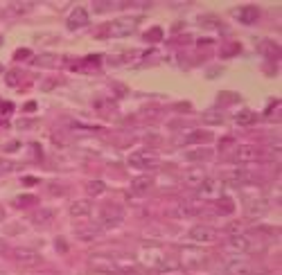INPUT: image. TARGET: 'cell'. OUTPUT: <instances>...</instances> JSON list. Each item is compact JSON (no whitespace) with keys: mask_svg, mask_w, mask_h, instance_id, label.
I'll use <instances>...</instances> for the list:
<instances>
[{"mask_svg":"<svg viewBox=\"0 0 282 275\" xmlns=\"http://www.w3.org/2000/svg\"><path fill=\"white\" fill-rule=\"evenodd\" d=\"M212 136L208 131H201V129H199V131H190L187 136H183V142L185 144H192V142H208V140H210Z\"/></svg>","mask_w":282,"mask_h":275,"instance_id":"cell-27","label":"cell"},{"mask_svg":"<svg viewBox=\"0 0 282 275\" xmlns=\"http://www.w3.org/2000/svg\"><path fill=\"white\" fill-rule=\"evenodd\" d=\"M203 122L210 124V127H217V124H223V113L217 108H208L206 113H203Z\"/></svg>","mask_w":282,"mask_h":275,"instance_id":"cell-26","label":"cell"},{"mask_svg":"<svg viewBox=\"0 0 282 275\" xmlns=\"http://www.w3.org/2000/svg\"><path fill=\"white\" fill-rule=\"evenodd\" d=\"M237 21L244 23V25H253V23H257V18H260V9L255 7V5H244V7H240L235 12Z\"/></svg>","mask_w":282,"mask_h":275,"instance_id":"cell-16","label":"cell"},{"mask_svg":"<svg viewBox=\"0 0 282 275\" xmlns=\"http://www.w3.org/2000/svg\"><path fill=\"white\" fill-rule=\"evenodd\" d=\"M235 122L240 124V127H251V124H255V122H257V115L253 113L251 108H242L240 113L235 115Z\"/></svg>","mask_w":282,"mask_h":275,"instance_id":"cell-23","label":"cell"},{"mask_svg":"<svg viewBox=\"0 0 282 275\" xmlns=\"http://www.w3.org/2000/svg\"><path fill=\"white\" fill-rule=\"evenodd\" d=\"M115 7H118V3H113V0H95V3H93V12H95V14L113 12Z\"/></svg>","mask_w":282,"mask_h":275,"instance_id":"cell-28","label":"cell"},{"mask_svg":"<svg viewBox=\"0 0 282 275\" xmlns=\"http://www.w3.org/2000/svg\"><path fill=\"white\" fill-rule=\"evenodd\" d=\"M3 219H5V207L0 205V221H3Z\"/></svg>","mask_w":282,"mask_h":275,"instance_id":"cell-43","label":"cell"},{"mask_svg":"<svg viewBox=\"0 0 282 275\" xmlns=\"http://www.w3.org/2000/svg\"><path fill=\"white\" fill-rule=\"evenodd\" d=\"M86 192H88L90 196H102L106 192V185L102 181H88L86 183Z\"/></svg>","mask_w":282,"mask_h":275,"instance_id":"cell-30","label":"cell"},{"mask_svg":"<svg viewBox=\"0 0 282 275\" xmlns=\"http://www.w3.org/2000/svg\"><path fill=\"white\" fill-rule=\"evenodd\" d=\"M30 57V50H18L16 52V59H27Z\"/></svg>","mask_w":282,"mask_h":275,"instance_id":"cell-40","label":"cell"},{"mask_svg":"<svg viewBox=\"0 0 282 275\" xmlns=\"http://www.w3.org/2000/svg\"><path fill=\"white\" fill-rule=\"evenodd\" d=\"M3 250H5V244H3V241H0V253H3Z\"/></svg>","mask_w":282,"mask_h":275,"instance_id":"cell-44","label":"cell"},{"mask_svg":"<svg viewBox=\"0 0 282 275\" xmlns=\"http://www.w3.org/2000/svg\"><path fill=\"white\" fill-rule=\"evenodd\" d=\"M210 262L208 253L203 248H197V246H183L178 250V264H181L183 271H197V268H203Z\"/></svg>","mask_w":282,"mask_h":275,"instance_id":"cell-1","label":"cell"},{"mask_svg":"<svg viewBox=\"0 0 282 275\" xmlns=\"http://www.w3.org/2000/svg\"><path fill=\"white\" fill-rule=\"evenodd\" d=\"M147 41H160V38H163V30H160V27H154L152 32H147Z\"/></svg>","mask_w":282,"mask_h":275,"instance_id":"cell-37","label":"cell"},{"mask_svg":"<svg viewBox=\"0 0 282 275\" xmlns=\"http://www.w3.org/2000/svg\"><path fill=\"white\" fill-rule=\"evenodd\" d=\"M34 64H36V66H43V68H48V66L59 64V57H57V54H41V57H36V59H34Z\"/></svg>","mask_w":282,"mask_h":275,"instance_id":"cell-31","label":"cell"},{"mask_svg":"<svg viewBox=\"0 0 282 275\" xmlns=\"http://www.w3.org/2000/svg\"><path fill=\"white\" fill-rule=\"evenodd\" d=\"M88 266L97 273H113V275H122V268H120V257H113V255H93L88 259Z\"/></svg>","mask_w":282,"mask_h":275,"instance_id":"cell-2","label":"cell"},{"mask_svg":"<svg viewBox=\"0 0 282 275\" xmlns=\"http://www.w3.org/2000/svg\"><path fill=\"white\" fill-rule=\"evenodd\" d=\"M152 187H154L152 176H135L133 181H131V192H135V194H145V192H149Z\"/></svg>","mask_w":282,"mask_h":275,"instance_id":"cell-18","label":"cell"},{"mask_svg":"<svg viewBox=\"0 0 282 275\" xmlns=\"http://www.w3.org/2000/svg\"><path fill=\"white\" fill-rule=\"evenodd\" d=\"M9 9H12L14 14H30L34 9V3H30V0H14L12 5H9Z\"/></svg>","mask_w":282,"mask_h":275,"instance_id":"cell-29","label":"cell"},{"mask_svg":"<svg viewBox=\"0 0 282 275\" xmlns=\"http://www.w3.org/2000/svg\"><path fill=\"white\" fill-rule=\"evenodd\" d=\"M102 228H97V226H86V228H77V237L81 241H93L100 237Z\"/></svg>","mask_w":282,"mask_h":275,"instance_id":"cell-24","label":"cell"},{"mask_svg":"<svg viewBox=\"0 0 282 275\" xmlns=\"http://www.w3.org/2000/svg\"><path fill=\"white\" fill-rule=\"evenodd\" d=\"M18 129H32V122H23L21 120V122H18Z\"/></svg>","mask_w":282,"mask_h":275,"instance_id":"cell-41","label":"cell"},{"mask_svg":"<svg viewBox=\"0 0 282 275\" xmlns=\"http://www.w3.org/2000/svg\"><path fill=\"white\" fill-rule=\"evenodd\" d=\"M14 262L18 266H36V264H41V253H36L34 248H16L14 250Z\"/></svg>","mask_w":282,"mask_h":275,"instance_id":"cell-10","label":"cell"},{"mask_svg":"<svg viewBox=\"0 0 282 275\" xmlns=\"http://www.w3.org/2000/svg\"><path fill=\"white\" fill-rule=\"evenodd\" d=\"M68 212H70V216H75V219H86V216H90V212H93V201L77 199L70 203Z\"/></svg>","mask_w":282,"mask_h":275,"instance_id":"cell-14","label":"cell"},{"mask_svg":"<svg viewBox=\"0 0 282 275\" xmlns=\"http://www.w3.org/2000/svg\"><path fill=\"white\" fill-rule=\"evenodd\" d=\"M262 158V151L255 144H240L232 151V160L235 162H257Z\"/></svg>","mask_w":282,"mask_h":275,"instance_id":"cell-9","label":"cell"},{"mask_svg":"<svg viewBox=\"0 0 282 275\" xmlns=\"http://www.w3.org/2000/svg\"><path fill=\"white\" fill-rule=\"evenodd\" d=\"M55 216H57L55 210H50V207H43V210H38L36 214L32 216V221L36 226H50L52 221H55Z\"/></svg>","mask_w":282,"mask_h":275,"instance_id":"cell-22","label":"cell"},{"mask_svg":"<svg viewBox=\"0 0 282 275\" xmlns=\"http://www.w3.org/2000/svg\"><path fill=\"white\" fill-rule=\"evenodd\" d=\"M34 203H36V199H34V196H30V194L18 196V199L14 201V205H16V207H27V205H34Z\"/></svg>","mask_w":282,"mask_h":275,"instance_id":"cell-36","label":"cell"},{"mask_svg":"<svg viewBox=\"0 0 282 275\" xmlns=\"http://www.w3.org/2000/svg\"><path fill=\"white\" fill-rule=\"evenodd\" d=\"M14 170H16V162L7 160V158H0V176H5V174H9Z\"/></svg>","mask_w":282,"mask_h":275,"instance_id":"cell-35","label":"cell"},{"mask_svg":"<svg viewBox=\"0 0 282 275\" xmlns=\"http://www.w3.org/2000/svg\"><path fill=\"white\" fill-rule=\"evenodd\" d=\"M18 81H21V72H18V70L5 72V84H7V86H18Z\"/></svg>","mask_w":282,"mask_h":275,"instance_id":"cell-33","label":"cell"},{"mask_svg":"<svg viewBox=\"0 0 282 275\" xmlns=\"http://www.w3.org/2000/svg\"><path fill=\"white\" fill-rule=\"evenodd\" d=\"M124 219V212L118 205H104L100 210V228H118Z\"/></svg>","mask_w":282,"mask_h":275,"instance_id":"cell-5","label":"cell"},{"mask_svg":"<svg viewBox=\"0 0 282 275\" xmlns=\"http://www.w3.org/2000/svg\"><path fill=\"white\" fill-rule=\"evenodd\" d=\"M235 52H240V45H228V50L223 52V57H232Z\"/></svg>","mask_w":282,"mask_h":275,"instance_id":"cell-39","label":"cell"},{"mask_svg":"<svg viewBox=\"0 0 282 275\" xmlns=\"http://www.w3.org/2000/svg\"><path fill=\"white\" fill-rule=\"evenodd\" d=\"M219 210L223 212V214H230V212L235 210V203H232L228 196H221V199H219Z\"/></svg>","mask_w":282,"mask_h":275,"instance_id":"cell-34","label":"cell"},{"mask_svg":"<svg viewBox=\"0 0 282 275\" xmlns=\"http://www.w3.org/2000/svg\"><path fill=\"white\" fill-rule=\"evenodd\" d=\"M140 23H143L140 16H122V18L111 23L106 30H109L111 36H131L140 27Z\"/></svg>","mask_w":282,"mask_h":275,"instance_id":"cell-3","label":"cell"},{"mask_svg":"<svg viewBox=\"0 0 282 275\" xmlns=\"http://www.w3.org/2000/svg\"><path fill=\"white\" fill-rule=\"evenodd\" d=\"M129 165L135 170H152L158 165V156L152 151H135L129 156Z\"/></svg>","mask_w":282,"mask_h":275,"instance_id":"cell-7","label":"cell"},{"mask_svg":"<svg viewBox=\"0 0 282 275\" xmlns=\"http://www.w3.org/2000/svg\"><path fill=\"white\" fill-rule=\"evenodd\" d=\"M269 212V201L264 196H257V199H251L246 201V216L249 219H260Z\"/></svg>","mask_w":282,"mask_h":275,"instance_id":"cell-12","label":"cell"},{"mask_svg":"<svg viewBox=\"0 0 282 275\" xmlns=\"http://www.w3.org/2000/svg\"><path fill=\"white\" fill-rule=\"evenodd\" d=\"M158 275H185V271L181 268V264H178V259H172L167 257L163 264H160L158 268Z\"/></svg>","mask_w":282,"mask_h":275,"instance_id":"cell-19","label":"cell"},{"mask_svg":"<svg viewBox=\"0 0 282 275\" xmlns=\"http://www.w3.org/2000/svg\"><path fill=\"white\" fill-rule=\"evenodd\" d=\"M138 257H140V264H143V266L154 268V271H158L160 264L167 259L165 253H163V248H158V246H143L140 253H138Z\"/></svg>","mask_w":282,"mask_h":275,"instance_id":"cell-4","label":"cell"},{"mask_svg":"<svg viewBox=\"0 0 282 275\" xmlns=\"http://www.w3.org/2000/svg\"><path fill=\"white\" fill-rule=\"evenodd\" d=\"M190 239H192L194 244H215V241L219 239V233H217L212 226H194V228L190 230Z\"/></svg>","mask_w":282,"mask_h":275,"instance_id":"cell-6","label":"cell"},{"mask_svg":"<svg viewBox=\"0 0 282 275\" xmlns=\"http://www.w3.org/2000/svg\"><path fill=\"white\" fill-rule=\"evenodd\" d=\"M208 158H212V149H208V147H199V149L185 151V160H190V162H203Z\"/></svg>","mask_w":282,"mask_h":275,"instance_id":"cell-20","label":"cell"},{"mask_svg":"<svg viewBox=\"0 0 282 275\" xmlns=\"http://www.w3.org/2000/svg\"><path fill=\"white\" fill-rule=\"evenodd\" d=\"M226 181H230L232 185H246V183H251V174L246 170H230L226 172Z\"/></svg>","mask_w":282,"mask_h":275,"instance_id":"cell-21","label":"cell"},{"mask_svg":"<svg viewBox=\"0 0 282 275\" xmlns=\"http://www.w3.org/2000/svg\"><path fill=\"white\" fill-rule=\"evenodd\" d=\"M197 190H199V199H219L223 192V181H219V178H206Z\"/></svg>","mask_w":282,"mask_h":275,"instance_id":"cell-8","label":"cell"},{"mask_svg":"<svg viewBox=\"0 0 282 275\" xmlns=\"http://www.w3.org/2000/svg\"><path fill=\"white\" fill-rule=\"evenodd\" d=\"M88 12H86L84 7H75L70 12V16H68V21H66V25H68V30H72V32H77V30H81V27H86L88 25Z\"/></svg>","mask_w":282,"mask_h":275,"instance_id":"cell-11","label":"cell"},{"mask_svg":"<svg viewBox=\"0 0 282 275\" xmlns=\"http://www.w3.org/2000/svg\"><path fill=\"white\" fill-rule=\"evenodd\" d=\"M226 273L228 275H253V266L246 259H230L226 264Z\"/></svg>","mask_w":282,"mask_h":275,"instance_id":"cell-17","label":"cell"},{"mask_svg":"<svg viewBox=\"0 0 282 275\" xmlns=\"http://www.w3.org/2000/svg\"><path fill=\"white\" fill-rule=\"evenodd\" d=\"M262 52H264L266 57H271V59H273V57H278V52H280V47L275 45L273 41H264L262 43Z\"/></svg>","mask_w":282,"mask_h":275,"instance_id":"cell-32","label":"cell"},{"mask_svg":"<svg viewBox=\"0 0 282 275\" xmlns=\"http://www.w3.org/2000/svg\"><path fill=\"white\" fill-rule=\"evenodd\" d=\"M34 108H36V104H34V102H30V104H27V106H25V111H30V113H32V111H34Z\"/></svg>","mask_w":282,"mask_h":275,"instance_id":"cell-42","label":"cell"},{"mask_svg":"<svg viewBox=\"0 0 282 275\" xmlns=\"http://www.w3.org/2000/svg\"><path fill=\"white\" fill-rule=\"evenodd\" d=\"M199 210H201V203H199V201H183V203L178 205V214L181 216H194V214H199Z\"/></svg>","mask_w":282,"mask_h":275,"instance_id":"cell-25","label":"cell"},{"mask_svg":"<svg viewBox=\"0 0 282 275\" xmlns=\"http://www.w3.org/2000/svg\"><path fill=\"white\" fill-rule=\"evenodd\" d=\"M3 70H5V68H3V66H0V72H3Z\"/></svg>","mask_w":282,"mask_h":275,"instance_id":"cell-45","label":"cell"},{"mask_svg":"<svg viewBox=\"0 0 282 275\" xmlns=\"http://www.w3.org/2000/svg\"><path fill=\"white\" fill-rule=\"evenodd\" d=\"M57 250H61V253H68V244H66V239H57Z\"/></svg>","mask_w":282,"mask_h":275,"instance_id":"cell-38","label":"cell"},{"mask_svg":"<svg viewBox=\"0 0 282 275\" xmlns=\"http://www.w3.org/2000/svg\"><path fill=\"white\" fill-rule=\"evenodd\" d=\"M226 246H228V250H232V253L242 255V253H249L253 244H251V239L246 237V235H242V233H235V235H230V237H228Z\"/></svg>","mask_w":282,"mask_h":275,"instance_id":"cell-13","label":"cell"},{"mask_svg":"<svg viewBox=\"0 0 282 275\" xmlns=\"http://www.w3.org/2000/svg\"><path fill=\"white\" fill-rule=\"evenodd\" d=\"M206 178L208 176H206V170H203V167H192V170H187L183 174V185L190 187V190H197Z\"/></svg>","mask_w":282,"mask_h":275,"instance_id":"cell-15","label":"cell"}]
</instances>
